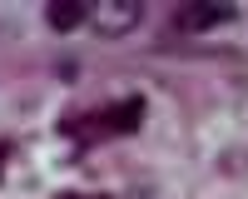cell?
Wrapping results in <instances>:
<instances>
[{
    "instance_id": "4",
    "label": "cell",
    "mask_w": 248,
    "mask_h": 199,
    "mask_svg": "<svg viewBox=\"0 0 248 199\" xmlns=\"http://www.w3.org/2000/svg\"><path fill=\"white\" fill-rule=\"evenodd\" d=\"M45 25L55 35H75L79 25H90V5L85 0H50L45 5Z\"/></svg>"
},
{
    "instance_id": "5",
    "label": "cell",
    "mask_w": 248,
    "mask_h": 199,
    "mask_svg": "<svg viewBox=\"0 0 248 199\" xmlns=\"http://www.w3.org/2000/svg\"><path fill=\"white\" fill-rule=\"evenodd\" d=\"M55 75L65 80V85H75V80H79V65H75V60H60V65H55Z\"/></svg>"
},
{
    "instance_id": "2",
    "label": "cell",
    "mask_w": 248,
    "mask_h": 199,
    "mask_svg": "<svg viewBox=\"0 0 248 199\" xmlns=\"http://www.w3.org/2000/svg\"><path fill=\"white\" fill-rule=\"evenodd\" d=\"M229 20H238V5H223V0H189V5L174 10V30H184V35H203V30L229 25Z\"/></svg>"
},
{
    "instance_id": "6",
    "label": "cell",
    "mask_w": 248,
    "mask_h": 199,
    "mask_svg": "<svg viewBox=\"0 0 248 199\" xmlns=\"http://www.w3.org/2000/svg\"><path fill=\"white\" fill-rule=\"evenodd\" d=\"M10 154H15V139H0V179H5V165H10Z\"/></svg>"
},
{
    "instance_id": "1",
    "label": "cell",
    "mask_w": 248,
    "mask_h": 199,
    "mask_svg": "<svg viewBox=\"0 0 248 199\" xmlns=\"http://www.w3.org/2000/svg\"><path fill=\"white\" fill-rule=\"evenodd\" d=\"M144 115H149V100L134 90V95L105 100V105L60 115L55 130L65 134L75 149H94V145H109V139H129V134H139V130H144Z\"/></svg>"
},
{
    "instance_id": "3",
    "label": "cell",
    "mask_w": 248,
    "mask_h": 199,
    "mask_svg": "<svg viewBox=\"0 0 248 199\" xmlns=\"http://www.w3.org/2000/svg\"><path fill=\"white\" fill-rule=\"evenodd\" d=\"M139 20H144V5H139V0H99V5H90V25L105 35V40L129 35Z\"/></svg>"
},
{
    "instance_id": "7",
    "label": "cell",
    "mask_w": 248,
    "mask_h": 199,
    "mask_svg": "<svg viewBox=\"0 0 248 199\" xmlns=\"http://www.w3.org/2000/svg\"><path fill=\"white\" fill-rule=\"evenodd\" d=\"M60 199H114V194H75V189H65Z\"/></svg>"
}]
</instances>
